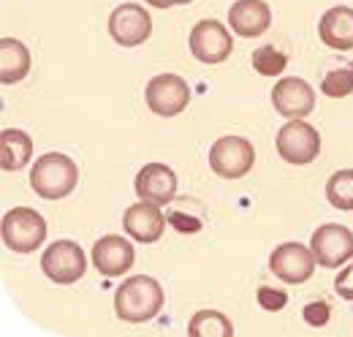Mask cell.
I'll return each mask as SVG.
<instances>
[{"instance_id": "obj_1", "label": "cell", "mask_w": 353, "mask_h": 337, "mask_svg": "<svg viewBox=\"0 0 353 337\" xmlns=\"http://www.w3.org/2000/svg\"><path fill=\"white\" fill-rule=\"evenodd\" d=\"M163 302H166V294L155 278L133 275L128 280H123L120 289L114 291V313L120 316V321L144 324L161 313Z\"/></svg>"}, {"instance_id": "obj_2", "label": "cell", "mask_w": 353, "mask_h": 337, "mask_svg": "<svg viewBox=\"0 0 353 337\" xmlns=\"http://www.w3.org/2000/svg\"><path fill=\"white\" fill-rule=\"evenodd\" d=\"M77 182H79V168L63 153H46V155H41L33 164V171H30L33 191L41 199H49V202L65 199L77 188Z\"/></svg>"}, {"instance_id": "obj_3", "label": "cell", "mask_w": 353, "mask_h": 337, "mask_svg": "<svg viewBox=\"0 0 353 337\" xmlns=\"http://www.w3.org/2000/svg\"><path fill=\"white\" fill-rule=\"evenodd\" d=\"M0 234L8 251L33 253L44 245L46 220L41 218V212L30 210V207H14L3 215Z\"/></svg>"}, {"instance_id": "obj_4", "label": "cell", "mask_w": 353, "mask_h": 337, "mask_svg": "<svg viewBox=\"0 0 353 337\" xmlns=\"http://www.w3.org/2000/svg\"><path fill=\"white\" fill-rule=\"evenodd\" d=\"M274 144L277 155L294 166H307L321 155V133L305 120H288L277 131Z\"/></svg>"}, {"instance_id": "obj_5", "label": "cell", "mask_w": 353, "mask_h": 337, "mask_svg": "<svg viewBox=\"0 0 353 337\" xmlns=\"http://www.w3.org/2000/svg\"><path fill=\"white\" fill-rule=\"evenodd\" d=\"M85 269H88L85 251L74 240H57L41 256V272L52 283H60V286H71L82 280Z\"/></svg>"}, {"instance_id": "obj_6", "label": "cell", "mask_w": 353, "mask_h": 337, "mask_svg": "<svg viewBox=\"0 0 353 337\" xmlns=\"http://www.w3.org/2000/svg\"><path fill=\"white\" fill-rule=\"evenodd\" d=\"M256 164V150L245 136H223L210 147V168L223 180H239Z\"/></svg>"}, {"instance_id": "obj_7", "label": "cell", "mask_w": 353, "mask_h": 337, "mask_svg": "<svg viewBox=\"0 0 353 337\" xmlns=\"http://www.w3.org/2000/svg\"><path fill=\"white\" fill-rule=\"evenodd\" d=\"M310 248L321 267L337 269L353 258V231L340 223H323L321 229L312 231Z\"/></svg>"}, {"instance_id": "obj_8", "label": "cell", "mask_w": 353, "mask_h": 337, "mask_svg": "<svg viewBox=\"0 0 353 337\" xmlns=\"http://www.w3.org/2000/svg\"><path fill=\"white\" fill-rule=\"evenodd\" d=\"M144 101L158 117H176L190 104V87L176 74H158L147 82Z\"/></svg>"}, {"instance_id": "obj_9", "label": "cell", "mask_w": 353, "mask_h": 337, "mask_svg": "<svg viewBox=\"0 0 353 337\" xmlns=\"http://www.w3.org/2000/svg\"><path fill=\"white\" fill-rule=\"evenodd\" d=\"M315 264L318 261L312 256V248L302 245V242H283L269 256V269L283 283H291V286L307 283L315 272Z\"/></svg>"}, {"instance_id": "obj_10", "label": "cell", "mask_w": 353, "mask_h": 337, "mask_svg": "<svg viewBox=\"0 0 353 337\" xmlns=\"http://www.w3.org/2000/svg\"><path fill=\"white\" fill-rule=\"evenodd\" d=\"M234 49L231 41V33L228 28L218 22V19H201L193 25L190 30V52L199 63H207V66H218L223 63Z\"/></svg>"}, {"instance_id": "obj_11", "label": "cell", "mask_w": 353, "mask_h": 337, "mask_svg": "<svg viewBox=\"0 0 353 337\" xmlns=\"http://www.w3.org/2000/svg\"><path fill=\"white\" fill-rule=\"evenodd\" d=\"M152 33V17L139 3H123L109 14V36L120 46H139Z\"/></svg>"}, {"instance_id": "obj_12", "label": "cell", "mask_w": 353, "mask_h": 337, "mask_svg": "<svg viewBox=\"0 0 353 337\" xmlns=\"http://www.w3.org/2000/svg\"><path fill=\"white\" fill-rule=\"evenodd\" d=\"M272 106L285 120H305L315 109V90L299 77H283L272 87Z\"/></svg>"}, {"instance_id": "obj_13", "label": "cell", "mask_w": 353, "mask_h": 337, "mask_svg": "<svg viewBox=\"0 0 353 337\" xmlns=\"http://www.w3.org/2000/svg\"><path fill=\"white\" fill-rule=\"evenodd\" d=\"M133 191L141 202H152L158 207L174 202L176 196V174L166 164H147L133 180Z\"/></svg>"}, {"instance_id": "obj_14", "label": "cell", "mask_w": 353, "mask_h": 337, "mask_svg": "<svg viewBox=\"0 0 353 337\" xmlns=\"http://www.w3.org/2000/svg\"><path fill=\"white\" fill-rule=\"evenodd\" d=\"M133 261H136V251H133L131 242L125 237H120V234H106L92 245V264L106 278L125 275L133 267Z\"/></svg>"}, {"instance_id": "obj_15", "label": "cell", "mask_w": 353, "mask_h": 337, "mask_svg": "<svg viewBox=\"0 0 353 337\" xmlns=\"http://www.w3.org/2000/svg\"><path fill=\"white\" fill-rule=\"evenodd\" d=\"M123 229L131 240L141 242V245H150V242H158L163 237L166 218H163V210L158 204L139 199V204H131L123 215Z\"/></svg>"}, {"instance_id": "obj_16", "label": "cell", "mask_w": 353, "mask_h": 337, "mask_svg": "<svg viewBox=\"0 0 353 337\" xmlns=\"http://www.w3.org/2000/svg\"><path fill=\"white\" fill-rule=\"evenodd\" d=\"M228 25L242 39H256L269 30L272 25V8L264 0H236L228 8Z\"/></svg>"}, {"instance_id": "obj_17", "label": "cell", "mask_w": 353, "mask_h": 337, "mask_svg": "<svg viewBox=\"0 0 353 337\" xmlns=\"http://www.w3.org/2000/svg\"><path fill=\"white\" fill-rule=\"evenodd\" d=\"M318 36L329 49L348 52L353 49V8L351 6H334L329 8L318 22Z\"/></svg>"}, {"instance_id": "obj_18", "label": "cell", "mask_w": 353, "mask_h": 337, "mask_svg": "<svg viewBox=\"0 0 353 337\" xmlns=\"http://www.w3.org/2000/svg\"><path fill=\"white\" fill-rule=\"evenodd\" d=\"M33 158V139L19 128H6L0 133V168L19 171Z\"/></svg>"}, {"instance_id": "obj_19", "label": "cell", "mask_w": 353, "mask_h": 337, "mask_svg": "<svg viewBox=\"0 0 353 337\" xmlns=\"http://www.w3.org/2000/svg\"><path fill=\"white\" fill-rule=\"evenodd\" d=\"M30 74V49L19 39H0V82L17 84Z\"/></svg>"}, {"instance_id": "obj_20", "label": "cell", "mask_w": 353, "mask_h": 337, "mask_svg": "<svg viewBox=\"0 0 353 337\" xmlns=\"http://www.w3.org/2000/svg\"><path fill=\"white\" fill-rule=\"evenodd\" d=\"M188 335L190 337H231L234 335V324L228 321V316H223L221 310H199L190 324H188Z\"/></svg>"}, {"instance_id": "obj_21", "label": "cell", "mask_w": 353, "mask_h": 337, "mask_svg": "<svg viewBox=\"0 0 353 337\" xmlns=\"http://www.w3.org/2000/svg\"><path fill=\"white\" fill-rule=\"evenodd\" d=\"M326 199L337 210H353V168H340L326 180Z\"/></svg>"}, {"instance_id": "obj_22", "label": "cell", "mask_w": 353, "mask_h": 337, "mask_svg": "<svg viewBox=\"0 0 353 337\" xmlns=\"http://www.w3.org/2000/svg\"><path fill=\"white\" fill-rule=\"evenodd\" d=\"M288 66V57L283 52H277L274 46H259L253 52V68L261 77H280Z\"/></svg>"}, {"instance_id": "obj_23", "label": "cell", "mask_w": 353, "mask_h": 337, "mask_svg": "<svg viewBox=\"0 0 353 337\" xmlns=\"http://www.w3.org/2000/svg\"><path fill=\"white\" fill-rule=\"evenodd\" d=\"M321 93L329 98H345L353 93V66L334 68L321 79Z\"/></svg>"}, {"instance_id": "obj_24", "label": "cell", "mask_w": 353, "mask_h": 337, "mask_svg": "<svg viewBox=\"0 0 353 337\" xmlns=\"http://www.w3.org/2000/svg\"><path fill=\"white\" fill-rule=\"evenodd\" d=\"M259 305L264 307V310H283L285 305H288V294L285 291H280V289H269V286H261L259 289Z\"/></svg>"}, {"instance_id": "obj_25", "label": "cell", "mask_w": 353, "mask_h": 337, "mask_svg": "<svg viewBox=\"0 0 353 337\" xmlns=\"http://www.w3.org/2000/svg\"><path fill=\"white\" fill-rule=\"evenodd\" d=\"M329 316H332V307L326 302H310L305 307V321L310 327H326Z\"/></svg>"}, {"instance_id": "obj_26", "label": "cell", "mask_w": 353, "mask_h": 337, "mask_svg": "<svg viewBox=\"0 0 353 337\" xmlns=\"http://www.w3.org/2000/svg\"><path fill=\"white\" fill-rule=\"evenodd\" d=\"M334 291L343 296V299L353 302V264H348L343 272H337V278H334Z\"/></svg>"}, {"instance_id": "obj_27", "label": "cell", "mask_w": 353, "mask_h": 337, "mask_svg": "<svg viewBox=\"0 0 353 337\" xmlns=\"http://www.w3.org/2000/svg\"><path fill=\"white\" fill-rule=\"evenodd\" d=\"M169 223H174L176 231H182V234H196V231L201 229V220H199V218H188V215L182 218L179 212H172V215H169Z\"/></svg>"}, {"instance_id": "obj_28", "label": "cell", "mask_w": 353, "mask_h": 337, "mask_svg": "<svg viewBox=\"0 0 353 337\" xmlns=\"http://www.w3.org/2000/svg\"><path fill=\"white\" fill-rule=\"evenodd\" d=\"M147 6L152 8H172V6H185V3H193V0H144Z\"/></svg>"}]
</instances>
